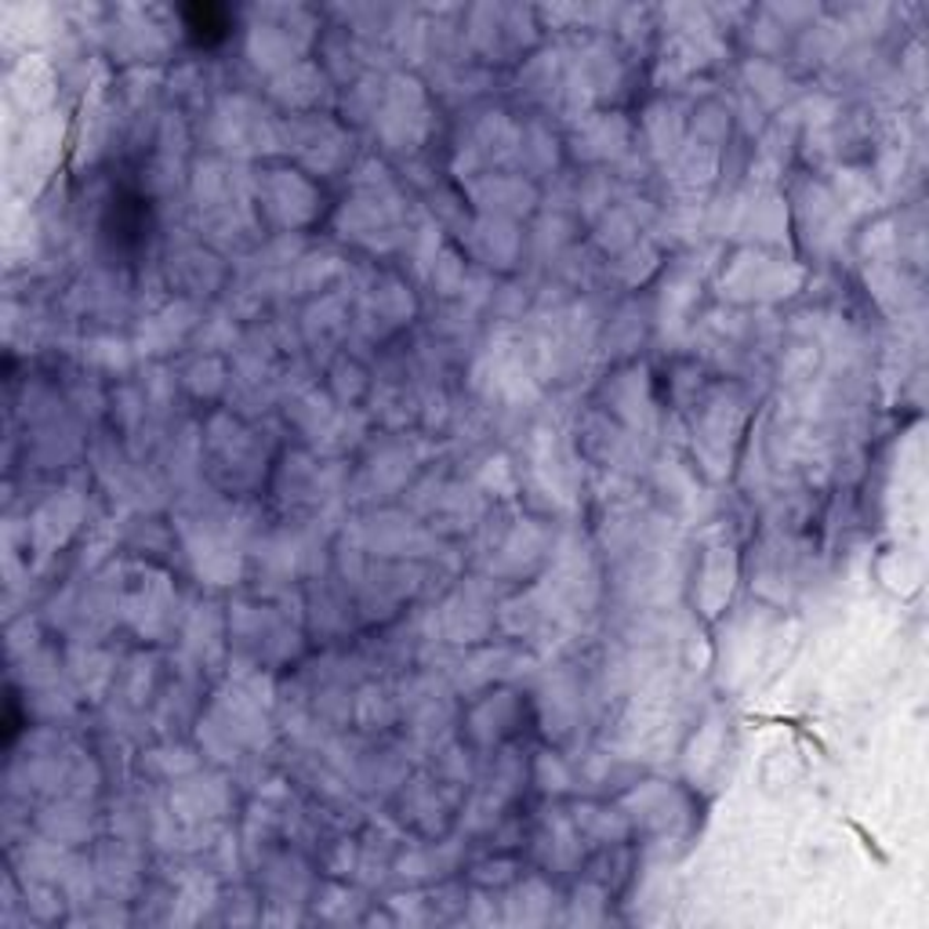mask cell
Instances as JSON below:
<instances>
[{"label":"cell","mask_w":929,"mask_h":929,"mask_svg":"<svg viewBox=\"0 0 929 929\" xmlns=\"http://www.w3.org/2000/svg\"><path fill=\"white\" fill-rule=\"evenodd\" d=\"M186 30L197 44H219L230 37V11L214 4H193L186 8Z\"/></svg>","instance_id":"6da1fadb"}]
</instances>
